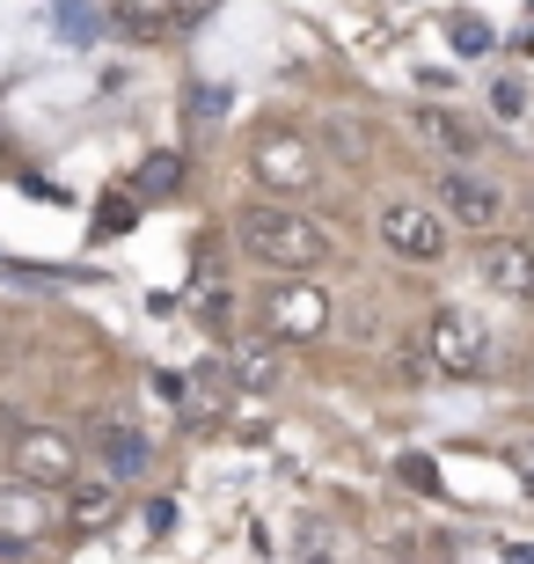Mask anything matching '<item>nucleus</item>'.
<instances>
[{
    "mask_svg": "<svg viewBox=\"0 0 534 564\" xmlns=\"http://www.w3.org/2000/svg\"><path fill=\"white\" fill-rule=\"evenodd\" d=\"M513 469H520V484H527V491H534V440H527V447H520V455H513Z\"/></svg>",
    "mask_w": 534,
    "mask_h": 564,
    "instance_id": "nucleus-20",
    "label": "nucleus"
},
{
    "mask_svg": "<svg viewBox=\"0 0 534 564\" xmlns=\"http://www.w3.org/2000/svg\"><path fill=\"white\" fill-rule=\"evenodd\" d=\"M403 484H417V491H432V484H439V469H432L425 455H403Z\"/></svg>",
    "mask_w": 534,
    "mask_h": 564,
    "instance_id": "nucleus-17",
    "label": "nucleus"
},
{
    "mask_svg": "<svg viewBox=\"0 0 534 564\" xmlns=\"http://www.w3.org/2000/svg\"><path fill=\"white\" fill-rule=\"evenodd\" d=\"M425 359L439 367V375H454V381H483L491 359H498V345H491V330H483L469 308L439 301V308L425 315Z\"/></svg>",
    "mask_w": 534,
    "mask_h": 564,
    "instance_id": "nucleus-2",
    "label": "nucleus"
},
{
    "mask_svg": "<svg viewBox=\"0 0 534 564\" xmlns=\"http://www.w3.org/2000/svg\"><path fill=\"white\" fill-rule=\"evenodd\" d=\"M235 235H242L249 264H264V272H286V279H315L337 257V235L323 220L293 206H242L235 213Z\"/></svg>",
    "mask_w": 534,
    "mask_h": 564,
    "instance_id": "nucleus-1",
    "label": "nucleus"
},
{
    "mask_svg": "<svg viewBox=\"0 0 534 564\" xmlns=\"http://www.w3.org/2000/svg\"><path fill=\"white\" fill-rule=\"evenodd\" d=\"M52 30H59L66 44H88L103 22H96V8H88V0H59V22H52Z\"/></svg>",
    "mask_w": 534,
    "mask_h": 564,
    "instance_id": "nucleus-14",
    "label": "nucleus"
},
{
    "mask_svg": "<svg viewBox=\"0 0 534 564\" xmlns=\"http://www.w3.org/2000/svg\"><path fill=\"white\" fill-rule=\"evenodd\" d=\"M454 44H461V52H483V44H491V30H476V22H454Z\"/></svg>",
    "mask_w": 534,
    "mask_h": 564,
    "instance_id": "nucleus-18",
    "label": "nucleus"
},
{
    "mask_svg": "<svg viewBox=\"0 0 534 564\" xmlns=\"http://www.w3.org/2000/svg\"><path fill=\"white\" fill-rule=\"evenodd\" d=\"M476 272H483V286H491L498 301L534 308V242H520V235H491V242L476 250Z\"/></svg>",
    "mask_w": 534,
    "mask_h": 564,
    "instance_id": "nucleus-6",
    "label": "nucleus"
},
{
    "mask_svg": "<svg viewBox=\"0 0 534 564\" xmlns=\"http://www.w3.org/2000/svg\"><path fill=\"white\" fill-rule=\"evenodd\" d=\"M140 191L146 198H176V191H184V154H146L140 162Z\"/></svg>",
    "mask_w": 534,
    "mask_h": 564,
    "instance_id": "nucleus-12",
    "label": "nucleus"
},
{
    "mask_svg": "<svg viewBox=\"0 0 534 564\" xmlns=\"http://www.w3.org/2000/svg\"><path fill=\"white\" fill-rule=\"evenodd\" d=\"M227 403H235V381H227L220 367H198V375H190V389H184V411H190L198 425H220Z\"/></svg>",
    "mask_w": 534,
    "mask_h": 564,
    "instance_id": "nucleus-11",
    "label": "nucleus"
},
{
    "mask_svg": "<svg viewBox=\"0 0 534 564\" xmlns=\"http://www.w3.org/2000/svg\"><path fill=\"white\" fill-rule=\"evenodd\" d=\"M498 213H505V191H498L491 176H476V169H447V176H439V220H461V228L491 235Z\"/></svg>",
    "mask_w": 534,
    "mask_h": 564,
    "instance_id": "nucleus-7",
    "label": "nucleus"
},
{
    "mask_svg": "<svg viewBox=\"0 0 534 564\" xmlns=\"http://www.w3.org/2000/svg\"><path fill=\"white\" fill-rule=\"evenodd\" d=\"M249 169L264 176V191H308L315 184V147L308 132H264L249 147Z\"/></svg>",
    "mask_w": 534,
    "mask_h": 564,
    "instance_id": "nucleus-8",
    "label": "nucleus"
},
{
    "mask_svg": "<svg viewBox=\"0 0 534 564\" xmlns=\"http://www.w3.org/2000/svg\"><path fill=\"white\" fill-rule=\"evenodd\" d=\"M425 132H432L439 147H454V154H461V147H476V132L461 126V118H447V110H425Z\"/></svg>",
    "mask_w": 534,
    "mask_h": 564,
    "instance_id": "nucleus-16",
    "label": "nucleus"
},
{
    "mask_svg": "<svg viewBox=\"0 0 534 564\" xmlns=\"http://www.w3.org/2000/svg\"><path fill=\"white\" fill-rule=\"evenodd\" d=\"M227 381H242V389H279V367H271L264 352H242V359H235V375H227Z\"/></svg>",
    "mask_w": 534,
    "mask_h": 564,
    "instance_id": "nucleus-15",
    "label": "nucleus"
},
{
    "mask_svg": "<svg viewBox=\"0 0 534 564\" xmlns=\"http://www.w3.org/2000/svg\"><path fill=\"white\" fill-rule=\"evenodd\" d=\"M88 447L103 455V477L110 484H132V477H146V433L140 425H124V419H88Z\"/></svg>",
    "mask_w": 534,
    "mask_h": 564,
    "instance_id": "nucleus-10",
    "label": "nucleus"
},
{
    "mask_svg": "<svg viewBox=\"0 0 534 564\" xmlns=\"http://www.w3.org/2000/svg\"><path fill=\"white\" fill-rule=\"evenodd\" d=\"M264 330L286 337V345H308V337L329 330V293L315 279H286V286L264 301Z\"/></svg>",
    "mask_w": 534,
    "mask_h": 564,
    "instance_id": "nucleus-5",
    "label": "nucleus"
},
{
    "mask_svg": "<svg viewBox=\"0 0 534 564\" xmlns=\"http://www.w3.org/2000/svg\"><path fill=\"white\" fill-rule=\"evenodd\" d=\"M168 8H176V15H184V22H198V15H212L220 0H168Z\"/></svg>",
    "mask_w": 534,
    "mask_h": 564,
    "instance_id": "nucleus-19",
    "label": "nucleus"
},
{
    "mask_svg": "<svg viewBox=\"0 0 534 564\" xmlns=\"http://www.w3.org/2000/svg\"><path fill=\"white\" fill-rule=\"evenodd\" d=\"M184 110H190V126H198V132H220V118H227V88H220V82H198V88L184 96Z\"/></svg>",
    "mask_w": 534,
    "mask_h": 564,
    "instance_id": "nucleus-13",
    "label": "nucleus"
},
{
    "mask_svg": "<svg viewBox=\"0 0 534 564\" xmlns=\"http://www.w3.org/2000/svg\"><path fill=\"white\" fill-rule=\"evenodd\" d=\"M505 564H534V550H527V543H513V550H505Z\"/></svg>",
    "mask_w": 534,
    "mask_h": 564,
    "instance_id": "nucleus-21",
    "label": "nucleus"
},
{
    "mask_svg": "<svg viewBox=\"0 0 534 564\" xmlns=\"http://www.w3.org/2000/svg\"><path fill=\"white\" fill-rule=\"evenodd\" d=\"M59 499H66V528H74V535H103V528L124 513V484L81 469L74 484H59Z\"/></svg>",
    "mask_w": 534,
    "mask_h": 564,
    "instance_id": "nucleus-9",
    "label": "nucleus"
},
{
    "mask_svg": "<svg viewBox=\"0 0 534 564\" xmlns=\"http://www.w3.org/2000/svg\"><path fill=\"white\" fill-rule=\"evenodd\" d=\"M373 235H381V250L403 257V264H439V257H447V220H439L432 206H417V198H395V206H381Z\"/></svg>",
    "mask_w": 534,
    "mask_h": 564,
    "instance_id": "nucleus-4",
    "label": "nucleus"
},
{
    "mask_svg": "<svg viewBox=\"0 0 534 564\" xmlns=\"http://www.w3.org/2000/svg\"><path fill=\"white\" fill-rule=\"evenodd\" d=\"M8 469L22 491H59L81 477V447L66 425H22V433H8Z\"/></svg>",
    "mask_w": 534,
    "mask_h": 564,
    "instance_id": "nucleus-3",
    "label": "nucleus"
}]
</instances>
